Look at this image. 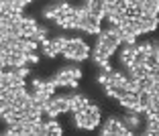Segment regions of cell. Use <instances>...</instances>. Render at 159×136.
I'll use <instances>...</instances> for the list:
<instances>
[{
	"instance_id": "7",
	"label": "cell",
	"mask_w": 159,
	"mask_h": 136,
	"mask_svg": "<svg viewBox=\"0 0 159 136\" xmlns=\"http://www.w3.org/2000/svg\"><path fill=\"white\" fill-rule=\"evenodd\" d=\"M61 124L55 118H43V136H59Z\"/></svg>"
},
{
	"instance_id": "3",
	"label": "cell",
	"mask_w": 159,
	"mask_h": 136,
	"mask_svg": "<svg viewBox=\"0 0 159 136\" xmlns=\"http://www.w3.org/2000/svg\"><path fill=\"white\" fill-rule=\"evenodd\" d=\"M80 79H82V69L78 65H66V67H61V69H57L49 77V81L55 87H66V89H75Z\"/></svg>"
},
{
	"instance_id": "6",
	"label": "cell",
	"mask_w": 159,
	"mask_h": 136,
	"mask_svg": "<svg viewBox=\"0 0 159 136\" xmlns=\"http://www.w3.org/2000/svg\"><path fill=\"white\" fill-rule=\"evenodd\" d=\"M116 102H118V106H122L125 110H139V112H143V110H141V102H139V91H126Z\"/></svg>"
},
{
	"instance_id": "4",
	"label": "cell",
	"mask_w": 159,
	"mask_h": 136,
	"mask_svg": "<svg viewBox=\"0 0 159 136\" xmlns=\"http://www.w3.org/2000/svg\"><path fill=\"white\" fill-rule=\"evenodd\" d=\"M100 134H104V136H131L133 132L122 124V120L118 116H110L104 120L102 128H100Z\"/></svg>"
},
{
	"instance_id": "5",
	"label": "cell",
	"mask_w": 159,
	"mask_h": 136,
	"mask_svg": "<svg viewBox=\"0 0 159 136\" xmlns=\"http://www.w3.org/2000/svg\"><path fill=\"white\" fill-rule=\"evenodd\" d=\"M120 120H122V124L135 134V132H139L141 128H143V124H145V114L139 112V110H126Z\"/></svg>"
},
{
	"instance_id": "8",
	"label": "cell",
	"mask_w": 159,
	"mask_h": 136,
	"mask_svg": "<svg viewBox=\"0 0 159 136\" xmlns=\"http://www.w3.org/2000/svg\"><path fill=\"white\" fill-rule=\"evenodd\" d=\"M55 2H61V0H55Z\"/></svg>"
},
{
	"instance_id": "2",
	"label": "cell",
	"mask_w": 159,
	"mask_h": 136,
	"mask_svg": "<svg viewBox=\"0 0 159 136\" xmlns=\"http://www.w3.org/2000/svg\"><path fill=\"white\" fill-rule=\"evenodd\" d=\"M90 53H92L90 45L80 37H67L66 45H63V49H61V57L67 59V61H74V63L86 61V59L90 57Z\"/></svg>"
},
{
	"instance_id": "1",
	"label": "cell",
	"mask_w": 159,
	"mask_h": 136,
	"mask_svg": "<svg viewBox=\"0 0 159 136\" xmlns=\"http://www.w3.org/2000/svg\"><path fill=\"white\" fill-rule=\"evenodd\" d=\"M71 118H74V124L82 130H94V128L100 126V108L98 106H94L92 102L84 104V106H80L71 112Z\"/></svg>"
}]
</instances>
